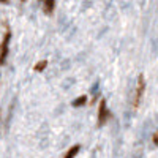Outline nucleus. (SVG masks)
Instances as JSON below:
<instances>
[{"mask_svg":"<svg viewBox=\"0 0 158 158\" xmlns=\"http://www.w3.org/2000/svg\"><path fill=\"white\" fill-rule=\"evenodd\" d=\"M144 92H146V79H144V74H139L138 82H136V89H135V97H133V108L135 109L139 106Z\"/></svg>","mask_w":158,"mask_h":158,"instance_id":"f257e3e1","label":"nucleus"},{"mask_svg":"<svg viewBox=\"0 0 158 158\" xmlns=\"http://www.w3.org/2000/svg\"><path fill=\"white\" fill-rule=\"evenodd\" d=\"M54 6H56V3L52 2V0H46V2L43 3V8H44V13H46V15H51V13L54 11Z\"/></svg>","mask_w":158,"mask_h":158,"instance_id":"20e7f679","label":"nucleus"},{"mask_svg":"<svg viewBox=\"0 0 158 158\" xmlns=\"http://www.w3.org/2000/svg\"><path fill=\"white\" fill-rule=\"evenodd\" d=\"M79 149H81V147H79V146H73L68 152H67V155H65V158H74L76 155H77V152H79Z\"/></svg>","mask_w":158,"mask_h":158,"instance_id":"39448f33","label":"nucleus"},{"mask_svg":"<svg viewBox=\"0 0 158 158\" xmlns=\"http://www.w3.org/2000/svg\"><path fill=\"white\" fill-rule=\"evenodd\" d=\"M10 38H11V32L6 30V35L3 36V41H2V51H0V65L5 63L6 56H8V44H10Z\"/></svg>","mask_w":158,"mask_h":158,"instance_id":"f03ea898","label":"nucleus"},{"mask_svg":"<svg viewBox=\"0 0 158 158\" xmlns=\"http://www.w3.org/2000/svg\"><path fill=\"white\" fill-rule=\"evenodd\" d=\"M108 117H109V111H108V106H106V100H101L100 109H98V125L101 127L108 120Z\"/></svg>","mask_w":158,"mask_h":158,"instance_id":"7ed1b4c3","label":"nucleus"},{"mask_svg":"<svg viewBox=\"0 0 158 158\" xmlns=\"http://www.w3.org/2000/svg\"><path fill=\"white\" fill-rule=\"evenodd\" d=\"M85 101H87V97L85 95H82V97H79V98H76L74 101H73V106H84L85 104Z\"/></svg>","mask_w":158,"mask_h":158,"instance_id":"423d86ee","label":"nucleus"},{"mask_svg":"<svg viewBox=\"0 0 158 158\" xmlns=\"http://www.w3.org/2000/svg\"><path fill=\"white\" fill-rule=\"evenodd\" d=\"M46 65H48V62L46 60H41L38 65H35V71H43L46 68Z\"/></svg>","mask_w":158,"mask_h":158,"instance_id":"0eeeda50","label":"nucleus"},{"mask_svg":"<svg viewBox=\"0 0 158 158\" xmlns=\"http://www.w3.org/2000/svg\"><path fill=\"white\" fill-rule=\"evenodd\" d=\"M153 144H156V146H158V131L153 135Z\"/></svg>","mask_w":158,"mask_h":158,"instance_id":"6e6552de","label":"nucleus"}]
</instances>
